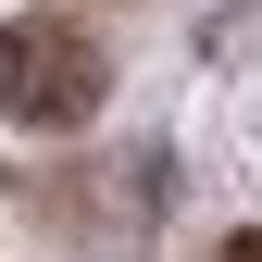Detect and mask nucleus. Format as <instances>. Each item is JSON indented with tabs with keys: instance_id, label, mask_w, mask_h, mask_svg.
I'll return each mask as SVG.
<instances>
[{
	"instance_id": "obj_1",
	"label": "nucleus",
	"mask_w": 262,
	"mask_h": 262,
	"mask_svg": "<svg viewBox=\"0 0 262 262\" xmlns=\"http://www.w3.org/2000/svg\"><path fill=\"white\" fill-rule=\"evenodd\" d=\"M100 100H113V50L88 38L75 13H13V25H0V113H13V125L75 138Z\"/></svg>"
},
{
	"instance_id": "obj_2",
	"label": "nucleus",
	"mask_w": 262,
	"mask_h": 262,
	"mask_svg": "<svg viewBox=\"0 0 262 262\" xmlns=\"http://www.w3.org/2000/svg\"><path fill=\"white\" fill-rule=\"evenodd\" d=\"M200 262H262V225H250V237H225V250H200Z\"/></svg>"
}]
</instances>
